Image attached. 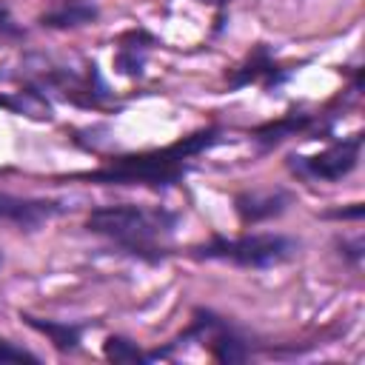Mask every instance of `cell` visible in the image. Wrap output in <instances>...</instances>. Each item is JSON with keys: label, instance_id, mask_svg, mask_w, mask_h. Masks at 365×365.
<instances>
[{"label": "cell", "instance_id": "6da1fadb", "mask_svg": "<svg viewBox=\"0 0 365 365\" xmlns=\"http://www.w3.org/2000/svg\"><path fill=\"white\" fill-rule=\"evenodd\" d=\"M177 225V214L165 211V208H145V205H100L88 214L86 228L103 237H111L114 242L131 248V251H143L151 248L160 237L171 234Z\"/></svg>", "mask_w": 365, "mask_h": 365}, {"label": "cell", "instance_id": "8fae6325", "mask_svg": "<svg viewBox=\"0 0 365 365\" xmlns=\"http://www.w3.org/2000/svg\"><path fill=\"white\" fill-rule=\"evenodd\" d=\"M0 265H3V254H0Z\"/></svg>", "mask_w": 365, "mask_h": 365}, {"label": "cell", "instance_id": "3957f363", "mask_svg": "<svg viewBox=\"0 0 365 365\" xmlns=\"http://www.w3.org/2000/svg\"><path fill=\"white\" fill-rule=\"evenodd\" d=\"M297 254V242L282 234H245V237H214L208 245L197 248V257L222 259L242 268H271L282 265Z\"/></svg>", "mask_w": 365, "mask_h": 365}, {"label": "cell", "instance_id": "8992f818", "mask_svg": "<svg viewBox=\"0 0 365 365\" xmlns=\"http://www.w3.org/2000/svg\"><path fill=\"white\" fill-rule=\"evenodd\" d=\"M291 202V194L282 188H268V191H248L240 194L234 200V208L240 214L242 222H259L268 217H277L285 211V205Z\"/></svg>", "mask_w": 365, "mask_h": 365}, {"label": "cell", "instance_id": "52a82bcc", "mask_svg": "<svg viewBox=\"0 0 365 365\" xmlns=\"http://www.w3.org/2000/svg\"><path fill=\"white\" fill-rule=\"evenodd\" d=\"M37 331H43V334H48L51 336V342L57 345V348H74L77 345V339H80V331L77 328H71V325H57V322H37L34 317H26Z\"/></svg>", "mask_w": 365, "mask_h": 365}, {"label": "cell", "instance_id": "7a4b0ae2", "mask_svg": "<svg viewBox=\"0 0 365 365\" xmlns=\"http://www.w3.org/2000/svg\"><path fill=\"white\" fill-rule=\"evenodd\" d=\"M214 143V131H202L194 134L191 140L157 151V154H143V157H123L114 165L88 174L91 180H103V182H174L182 177L185 171V160L202 148H208Z\"/></svg>", "mask_w": 365, "mask_h": 365}, {"label": "cell", "instance_id": "30bf717a", "mask_svg": "<svg viewBox=\"0 0 365 365\" xmlns=\"http://www.w3.org/2000/svg\"><path fill=\"white\" fill-rule=\"evenodd\" d=\"M205 3H225V0H205Z\"/></svg>", "mask_w": 365, "mask_h": 365}, {"label": "cell", "instance_id": "9c48e42d", "mask_svg": "<svg viewBox=\"0 0 365 365\" xmlns=\"http://www.w3.org/2000/svg\"><path fill=\"white\" fill-rule=\"evenodd\" d=\"M106 354L114 356V359H137V356H140L125 339H114V336L106 342Z\"/></svg>", "mask_w": 365, "mask_h": 365}, {"label": "cell", "instance_id": "ba28073f", "mask_svg": "<svg viewBox=\"0 0 365 365\" xmlns=\"http://www.w3.org/2000/svg\"><path fill=\"white\" fill-rule=\"evenodd\" d=\"M0 362H37L34 354H29L26 348H17L14 342L0 336Z\"/></svg>", "mask_w": 365, "mask_h": 365}, {"label": "cell", "instance_id": "5b68a950", "mask_svg": "<svg viewBox=\"0 0 365 365\" xmlns=\"http://www.w3.org/2000/svg\"><path fill=\"white\" fill-rule=\"evenodd\" d=\"M63 211L57 200H40V197H17L0 191V225H14L20 231H34L54 220Z\"/></svg>", "mask_w": 365, "mask_h": 365}, {"label": "cell", "instance_id": "277c9868", "mask_svg": "<svg viewBox=\"0 0 365 365\" xmlns=\"http://www.w3.org/2000/svg\"><path fill=\"white\" fill-rule=\"evenodd\" d=\"M359 148H362V134H354L342 143H334L331 148L314 154V157H302V154H291L288 157V168L302 177V180H319V182H334L342 180L345 174H351L359 163Z\"/></svg>", "mask_w": 365, "mask_h": 365}]
</instances>
